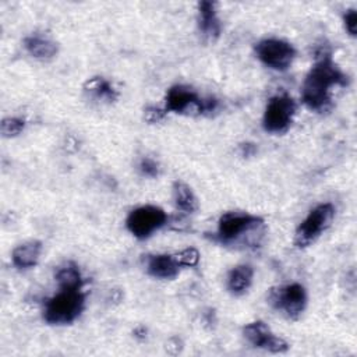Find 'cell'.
I'll list each match as a JSON object with an SVG mask.
<instances>
[{
    "instance_id": "13",
    "label": "cell",
    "mask_w": 357,
    "mask_h": 357,
    "mask_svg": "<svg viewBox=\"0 0 357 357\" xmlns=\"http://www.w3.org/2000/svg\"><path fill=\"white\" fill-rule=\"evenodd\" d=\"M198 24L202 33L209 39H216L220 33V21L216 11V3L199 1L198 3Z\"/></svg>"
},
{
    "instance_id": "5",
    "label": "cell",
    "mask_w": 357,
    "mask_h": 357,
    "mask_svg": "<svg viewBox=\"0 0 357 357\" xmlns=\"http://www.w3.org/2000/svg\"><path fill=\"white\" fill-rule=\"evenodd\" d=\"M335 206L331 202L317 205L308 212L304 220L297 226L294 233V244L298 248H305L317 241L324 231L329 229L335 218Z\"/></svg>"
},
{
    "instance_id": "8",
    "label": "cell",
    "mask_w": 357,
    "mask_h": 357,
    "mask_svg": "<svg viewBox=\"0 0 357 357\" xmlns=\"http://www.w3.org/2000/svg\"><path fill=\"white\" fill-rule=\"evenodd\" d=\"M167 223V213L156 205H142L132 209L127 219L126 226L128 231L139 238H148L155 231L162 229Z\"/></svg>"
},
{
    "instance_id": "21",
    "label": "cell",
    "mask_w": 357,
    "mask_h": 357,
    "mask_svg": "<svg viewBox=\"0 0 357 357\" xmlns=\"http://www.w3.org/2000/svg\"><path fill=\"white\" fill-rule=\"evenodd\" d=\"M139 172L146 177H156L159 174V163L151 158H142L139 162Z\"/></svg>"
},
{
    "instance_id": "19",
    "label": "cell",
    "mask_w": 357,
    "mask_h": 357,
    "mask_svg": "<svg viewBox=\"0 0 357 357\" xmlns=\"http://www.w3.org/2000/svg\"><path fill=\"white\" fill-rule=\"evenodd\" d=\"M24 128H25V121L18 117H7L1 121V126H0V131L6 138L17 137L24 131Z\"/></svg>"
},
{
    "instance_id": "10",
    "label": "cell",
    "mask_w": 357,
    "mask_h": 357,
    "mask_svg": "<svg viewBox=\"0 0 357 357\" xmlns=\"http://www.w3.org/2000/svg\"><path fill=\"white\" fill-rule=\"evenodd\" d=\"M243 335L250 344L269 353H284L290 347V344L284 339L276 336L271 331V328L262 321H254L247 324L243 328Z\"/></svg>"
},
{
    "instance_id": "2",
    "label": "cell",
    "mask_w": 357,
    "mask_h": 357,
    "mask_svg": "<svg viewBox=\"0 0 357 357\" xmlns=\"http://www.w3.org/2000/svg\"><path fill=\"white\" fill-rule=\"evenodd\" d=\"M85 307V296L81 289H60L57 294L45 304L43 318L52 325L74 322Z\"/></svg>"
},
{
    "instance_id": "18",
    "label": "cell",
    "mask_w": 357,
    "mask_h": 357,
    "mask_svg": "<svg viewBox=\"0 0 357 357\" xmlns=\"http://www.w3.org/2000/svg\"><path fill=\"white\" fill-rule=\"evenodd\" d=\"M85 89L88 92H91L93 96L99 98V99H107V100H114L117 96L116 89L110 85L109 81L100 78V77H95L86 81L85 84Z\"/></svg>"
},
{
    "instance_id": "1",
    "label": "cell",
    "mask_w": 357,
    "mask_h": 357,
    "mask_svg": "<svg viewBox=\"0 0 357 357\" xmlns=\"http://www.w3.org/2000/svg\"><path fill=\"white\" fill-rule=\"evenodd\" d=\"M347 84L346 74L333 61L328 52H321L314 66L307 73L303 86V103L315 112H324L331 106L332 89L335 86H344Z\"/></svg>"
},
{
    "instance_id": "20",
    "label": "cell",
    "mask_w": 357,
    "mask_h": 357,
    "mask_svg": "<svg viewBox=\"0 0 357 357\" xmlns=\"http://www.w3.org/2000/svg\"><path fill=\"white\" fill-rule=\"evenodd\" d=\"M177 258L183 266H195L199 261V252L195 248H185L177 252Z\"/></svg>"
},
{
    "instance_id": "23",
    "label": "cell",
    "mask_w": 357,
    "mask_h": 357,
    "mask_svg": "<svg viewBox=\"0 0 357 357\" xmlns=\"http://www.w3.org/2000/svg\"><path fill=\"white\" fill-rule=\"evenodd\" d=\"M166 114V110L165 109H158V107H148L145 110V119L151 123H155V121H159L163 119V116Z\"/></svg>"
},
{
    "instance_id": "22",
    "label": "cell",
    "mask_w": 357,
    "mask_h": 357,
    "mask_svg": "<svg viewBox=\"0 0 357 357\" xmlns=\"http://www.w3.org/2000/svg\"><path fill=\"white\" fill-rule=\"evenodd\" d=\"M343 22H344L346 31L351 36H356V33H357V11L354 8H350L343 14Z\"/></svg>"
},
{
    "instance_id": "17",
    "label": "cell",
    "mask_w": 357,
    "mask_h": 357,
    "mask_svg": "<svg viewBox=\"0 0 357 357\" xmlns=\"http://www.w3.org/2000/svg\"><path fill=\"white\" fill-rule=\"evenodd\" d=\"M173 201L176 208L185 213H192L198 208L197 197L192 192L191 187L180 180H176L173 183Z\"/></svg>"
},
{
    "instance_id": "4",
    "label": "cell",
    "mask_w": 357,
    "mask_h": 357,
    "mask_svg": "<svg viewBox=\"0 0 357 357\" xmlns=\"http://www.w3.org/2000/svg\"><path fill=\"white\" fill-rule=\"evenodd\" d=\"M262 226L264 220L257 215L238 211L226 212L218 220L216 240L226 245L236 244L250 233L258 231Z\"/></svg>"
},
{
    "instance_id": "6",
    "label": "cell",
    "mask_w": 357,
    "mask_h": 357,
    "mask_svg": "<svg viewBox=\"0 0 357 357\" xmlns=\"http://www.w3.org/2000/svg\"><path fill=\"white\" fill-rule=\"evenodd\" d=\"M296 110L297 105L291 96L286 93L272 96L268 100L262 116L264 130L271 134L284 132L293 123Z\"/></svg>"
},
{
    "instance_id": "11",
    "label": "cell",
    "mask_w": 357,
    "mask_h": 357,
    "mask_svg": "<svg viewBox=\"0 0 357 357\" xmlns=\"http://www.w3.org/2000/svg\"><path fill=\"white\" fill-rule=\"evenodd\" d=\"M181 268L177 254H155L146 259V272L156 279H174Z\"/></svg>"
},
{
    "instance_id": "14",
    "label": "cell",
    "mask_w": 357,
    "mask_h": 357,
    "mask_svg": "<svg viewBox=\"0 0 357 357\" xmlns=\"http://www.w3.org/2000/svg\"><path fill=\"white\" fill-rule=\"evenodd\" d=\"M252 278H254V269L251 265H247V264L237 265L233 269H230V272L227 273V279H226L227 290L234 296H240L250 289L252 283Z\"/></svg>"
},
{
    "instance_id": "12",
    "label": "cell",
    "mask_w": 357,
    "mask_h": 357,
    "mask_svg": "<svg viewBox=\"0 0 357 357\" xmlns=\"http://www.w3.org/2000/svg\"><path fill=\"white\" fill-rule=\"evenodd\" d=\"M42 254V243L38 240L25 241L17 245L11 254V262L17 269L25 271L33 268Z\"/></svg>"
},
{
    "instance_id": "16",
    "label": "cell",
    "mask_w": 357,
    "mask_h": 357,
    "mask_svg": "<svg viewBox=\"0 0 357 357\" xmlns=\"http://www.w3.org/2000/svg\"><path fill=\"white\" fill-rule=\"evenodd\" d=\"M54 279L59 284V289H81L84 283L78 265L71 261H67L57 268Z\"/></svg>"
},
{
    "instance_id": "15",
    "label": "cell",
    "mask_w": 357,
    "mask_h": 357,
    "mask_svg": "<svg viewBox=\"0 0 357 357\" xmlns=\"http://www.w3.org/2000/svg\"><path fill=\"white\" fill-rule=\"evenodd\" d=\"M25 50L35 59L39 60H49L56 56L57 45L40 35H29L24 39Z\"/></svg>"
},
{
    "instance_id": "7",
    "label": "cell",
    "mask_w": 357,
    "mask_h": 357,
    "mask_svg": "<svg viewBox=\"0 0 357 357\" xmlns=\"http://www.w3.org/2000/svg\"><path fill=\"white\" fill-rule=\"evenodd\" d=\"M307 300V291L300 283L273 287L268 296L269 304L289 319H297L304 312Z\"/></svg>"
},
{
    "instance_id": "3",
    "label": "cell",
    "mask_w": 357,
    "mask_h": 357,
    "mask_svg": "<svg viewBox=\"0 0 357 357\" xmlns=\"http://www.w3.org/2000/svg\"><path fill=\"white\" fill-rule=\"evenodd\" d=\"M219 106L218 99L208 96H199L192 88L187 85L172 86L165 98V110L173 113H195V114H211Z\"/></svg>"
},
{
    "instance_id": "9",
    "label": "cell",
    "mask_w": 357,
    "mask_h": 357,
    "mask_svg": "<svg viewBox=\"0 0 357 357\" xmlns=\"http://www.w3.org/2000/svg\"><path fill=\"white\" fill-rule=\"evenodd\" d=\"M255 53L261 63L276 71L287 70L293 64L297 54L291 43L278 38H266L259 40L255 45Z\"/></svg>"
}]
</instances>
